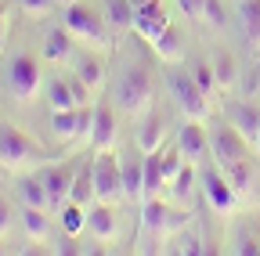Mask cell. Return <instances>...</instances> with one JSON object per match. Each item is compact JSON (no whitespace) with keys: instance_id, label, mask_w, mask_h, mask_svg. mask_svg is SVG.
Here are the masks:
<instances>
[{"instance_id":"34","label":"cell","mask_w":260,"mask_h":256,"mask_svg":"<svg viewBox=\"0 0 260 256\" xmlns=\"http://www.w3.org/2000/svg\"><path fill=\"white\" fill-rule=\"evenodd\" d=\"M203 22H206V25H213V29H224V25H228L224 0H206V4H203Z\"/></svg>"},{"instance_id":"13","label":"cell","mask_w":260,"mask_h":256,"mask_svg":"<svg viewBox=\"0 0 260 256\" xmlns=\"http://www.w3.org/2000/svg\"><path fill=\"white\" fill-rule=\"evenodd\" d=\"M87 231H90L98 242H112V238L119 235V220H116L112 202H98V199H94V206L87 209Z\"/></svg>"},{"instance_id":"4","label":"cell","mask_w":260,"mask_h":256,"mask_svg":"<svg viewBox=\"0 0 260 256\" xmlns=\"http://www.w3.org/2000/svg\"><path fill=\"white\" fill-rule=\"evenodd\" d=\"M44 72H40V61L32 54H15L11 65H8V90L15 101H32L40 94Z\"/></svg>"},{"instance_id":"5","label":"cell","mask_w":260,"mask_h":256,"mask_svg":"<svg viewBox=\"0 0 260 256\" xmlns=\"http://www.w3.org/2000/svg\"><path fill=\"white\" fill-rule=\"evenodd\" d=\"M167 83H170V94L177 98V105H181V112L188 116V119H206L210 116V94H203V87L191 80V72H181V69H174L170 76H167Z\"/></svg>"},{"instance_id":"18","label":"cell","mask_w":260,"mask_h":256,"mask_svg":"<svg viewBox=\"0 0 260 256\" xmlns=\"http://www.w3.org/2000/svg\"><path fill=\"white\" fill-rule=\"evenodd\" d=\"M15 191H18V202H22V206H37V209L54 206L51 195H47V188H44V180H40V173L18 177V180H15Z\"/></svg>"},{"instance_id":"28","label":"cell","mask_w":260,"mask_h":256,"mask_svg":"<svg viewBox=\"0 0 260 256\" xmlns=\"http://www.w3.org/2000/svg\"><path fill=\"white\" fill-rule=\"evenodd\" d=\"M47 101H51V112H58V108H80V101H76V94H73V87H69L65 76L47 83Z\"/></svg>"},{"instance_id":"17","label":"cell","mask_w":260,"mask_h":256,"mask_svg":"<svg viewBox=\"0 0 260 256\" xmlns=\"http://www.w3.org/2000/svg\"><path fill=\"white\" fill-rule=\"evenodd\" d=\"M51 130H54L58 141H80L83 137V105L51 112Z\"/></svg>"},{"instance_id":"27","label":"cell","mask_w":260,"mask_h":256,"mask_svg":"<svg viewBox=\"0 0 260 256\" xmlns=\"http://www.w3.org/2000/svg\"><path fill=\"white\" fill-rule=\"evenodd\" d=\"M123 199H145V166L141 163H123Z\"/></svg>"},{"instance_id":"21","label":"cell","mask_w":260,"mask_h":256,"mask_svg":"<svg viewBox=\"0 0 260 256\" xmlns=\"http://www.w3.org/2000/svg\"><path fill=\"white\" fill-rule=\"evenodd\" d=\"M22 231H25L32 242H47V238H51V220H47V209L22 206Z\"/></svg>"},{"instance_id":"39","label":"cell","mask_w":260,"mask_h":256,"mask_svg":"<svg viewBox=\"0 0 260 256\" xmlns=\"http://www.w3.org/2000/svg\"><path fill=\"white\" fill-rule=\"evenodd\" d=\"M4 44H8V8L0 4V51H4Z\"/></svg>"},{"instance_id":"33","label":"cell","mask_w":260,"mask_h":256,"mask_svg":"<svg viewBox=\"0 0 260 256\" xmlns=\"http://www.w3.org/2000/svg\"><path fill=\"white\" fill-rule=\"evenodd\" d=\"M184 163H188V159L181 155V148H177V144L162 152V177H167V188H170V180L181 173V166H184Z\"/></svg>"},{"instance_id":"24","label":"cell","mask_w":260,"mask_h":256,"mask_svg":"<svg viewBox=\"0 0 260 256\" xmlns=\"http://www.w3.org/2000/svg\"><path fill=\"white\" fill-rule=\"evenodd\" d=\"M61 213H58V220H61V231L69 235V238H76L80 231H87V209L80 206V202H65V206H58Z\"/></svg>"},{"instance_id":"15","label":"cell","mask_w":260,"mask_h":256,"mask_svg":"<svg viewBox=\"0 0 260 256\" xmlns=\"http://www.w3.org/2000/svg\"><path fill=\"white\" fill-rule=\"evenodd\" d=\"M162 141H167V116L159 108H148L141 116V126H138V148L155 152V148H162Z\"/></svg>"},{"instance_id":"16","label":"cell","mask_w":260,"mask_h":256,"mask_svg":"<svg viewBox=\"0 0 260 256\" xmlns=\"http://www.w3.org/2000/svg\"><path fill=\"white\" fill-rule=\"evenodd\" d=\"M116 130H119L116 108L98 105V108H94V126H90V144H94V152L112 148V144H116Z\"/></svg>"},{"instance_id":"29","label":"cell","mask_w":260,"mask_h":256,"mask_svg":"<svg viewBox=\"0 0 260 256\" xmlns=\"http://www.w3.org/2000/svg\"><path fill=\"white\" fill-rule=\"evenodd\" d=\"M69 199L80 202V206H87V202L94 199V170H90V163L73 173V195H69Z\"/></svg>"},{"instance_id":"42","label":"cell","mask_w":260,"mask_h":256,"mask_svg":"<svg viewBox=\"0 0 260 256\" xmlns=\"http://www.w3.org/2000/svg\"><path fill=\"white\" fill-rule=\"evenodd\" d=\"M4 252H8V249H4V245H0V256H4Z\"/></svg>"},{"instance_id":"9","label":"cell","mask_w":260,"mask_h":256,"mask_svg":"<svg viewBox=\"0 0 260 256\" xmlns=\"http://www.w3.org/2000/svg\"><path fill=\"white\" fill-rule=\"evenodd\" d=\"M134 29H138V36L148 40V44H155L162 33H167V29H170V15H167V8H162V0L141 4L134 11Z\"/></svg>"},{"instance_id":"8","label":"cell","mask_w":260,"mask_h":256,"mask_svg":"<svg viewBox=\"0 0 260 256\" xmlns=\"http://www.w3.org/2000/svg\"><path fill=\"white\" fill-rule=\"evenodd\" d=\"M199 184H203V195H206L210 209H217V213H232V209H235L239 191L232 188V180L224 177L220 166H206V170H199Z\"/></svg>"},{"instance_id":"41","label":"cell","mask_w":260,"mask_h":256,"mask_svg":"<svg viewBox=\"0 0 260 256\" xmlns=\"http://www.w3.org/2000/svg\"><path fill=\"white\" fill-rule=\"evenodd\" d=\"M141 4H152V0H134V8H141Z\"/></svg>"},{"instance_id":"38","label":"cell","mask_w":260,"mask_h":256,"mask_svg":"<svg viewBox=\"0 0 260 256\" xmlns=\"http://www.w3.org/2000/svg\"><path fill=\"white\" fill-rule=\"evenodd\" d=\"M177 4H181L184 18H203V4H206V0H177Z\"/></svg>"},{"instance_id":"14","label":"cell","mask_w":260,"mask_h":256,"mask_svg":"<svg viewBox=\"0 0 260 256\" xmlns=\"http://www.w3.org/2000/svg\"><path fill=\"white\" fill-rule=\"evenodd\" d=\"M174 213H170V206L167 202H162L159 195H152V199H141V231L145 235H162V231H167V228H174Z\"/></svg>"},{"instance_id":"10","label":"cell","mask_w":260,"mask_h":256,"mask_svg":"<svg viewBox=\"0 0 260 256\" xmlns=\"http://www.w3.org/2000/svg\"><path fill=\"white\" fill-rule=\"evenodd\" d=\"M174 144L181 148V155L188 159V163H203V159L210 155V130H203L199 119H188Z\"/></svg>"},{"instance_id":"26","label":"cell","mask_w":260,"mask_h":256,"mask_svg":"<svg viewBox=\"0 0 260 256\" xmlns=\"http://www.w3.org/2000/svg\"><path fill=\"white\" fill-rule=\"evenodd\" d=\"M134 0H109L105 4V22L112 29H134Z\"/></svg>"},{"instance_id":"1","label":"cell","mask_w":260,"mask_h":256,"mask_svg":"<svg viewBox=\"0 0 260 256\" xmlns=\"http://www.w3.org/2000/svg\"><path fill=\"white\" fill-rule=\"evenodd\" d=\"M155 98V80L145 65H130L116 83V108L123 116H145Z\"/></svg>"},{"instance_id":"11","label":"cell","mask_w":260,"mask_h":256,"mask_svg":"<svg viewBox=\"0 0 260 256\" xmlns=\"http://www.w3.org/2000/svg\"><path fill=\"white\" fill-rule=\"evenodd\" d=\"M224 119L235 126V130L256 148V141H260V108L256 105H249V101H235V105H228L224 108Z\"/></svg>"},{"instance_id":"25","label":"cell","mask_w":260,"mask_h":256,"mask_svg":"<svg viewBox=\"0 0 260 256\" xmlns=\"http://www.w3.org/2000/svg\"><path fill=\"white\" fill-rule=\"evenodd\" d=\"M152 47H155V54H159L162 61H177V58L184 54V36H181V29L170 22V29H167V33H162Z\"/></svg>"},{"instance_id":"40","label":"cell","mask_w":260,"mask_h":256,"mask_svg":"<svg viewBox=\"0 0 260 256\" xmlns=\"http://www.w3.org/2000/svg\"><path fill=\"white\" fill-rule=\"evenodd\" d=\"M69 4H76V0H58V8H69Z\"/></svg>"},{"instance_id":"35","label":"cell","mask_w":260,"mask_h":256,"mask_svg":"<svg viewBox=\"0 0 260 256\" xmlns=\"http://www.w3.org/2000/svg\"><path fill=\"white\" fill-rule=\"evenodd\" d=\"M18 8H22V15H29V18H47V15L58 8V0H18Z\"/></svg>"},{"instance_id":"2","label":"cell","mask_w":260,"mask_h":256,"mask_svg":"<svg viewBox=\"0 0 260 256\" xmlns=\"http://www.w3.org/2000/svg\"><path fill=\"white\" fill-rule=\"evenodd\" d=\"M44 148L32 141L18 126H0V166L4 170H22L29 163H40Z\"/></svg>"},{"instance_id":"23","label":"cell","mask_w":260,"mask_h":256,"mask_svg":"<svg viewBox=\"0 0 260 256\" xmlns=\"http://www.w3.org/2000/svg\"><path fill=\"white\" fill-rule=\"evenodd\" d=\"M195 184H199V170H195V163H184V166H181V173L170 180V195H174L181 206H188Z\"/></svg>"},{"instance_id":"3","label":"cell","mask_w":260,"mask_h":256,"mask_svg":"<svg viewBox=\"0 0 260 256\" xmlns=\"http://www.w3.org/2000/svg\"><path fill=\"white\" fill-rule=\"evenodd\" d=\"M94 199L98 202H119L123 199V163L112 155V148H102L94 155Z\"/></svg>"},{"instance_id":"22","label":"cell","mask_w":260,"mask_h":256,"mask_svg":"<svg viewBox=\"0 0 260 256\" xmlns=\"http://www.w3.org/2000/svg\"><path fill=\"white\" fill-rule=\"evenodd\" d=\"M73 72H76V76H80L90 90H98V87H102V80H105V61L98 58V54H80Z\"/></svg>"},{"instance_id":"7","label":"cell","mask_w":260,"mask_h":256,"mask_svg":"<svg viewBox=\"0 0 260 256\" xmlns=\"http://www.w3.org/2000/svg\"><path fill=\"white\" fill-rule=\"evenodd\" d=\"M246 137L235 130L232 123H220V126H213L210 130V155H213V163L220 166V170H228L232 163H239V159H246Z\"/></svg>"},{"instance_id":"30","label":"cell","mask_w":260,"mask_h":256,"mask_svg":"<svg viewBox=\"0 0 260 256\" xmlns=\"http://www.w3.org/2000/svg\"><path fill=\"white\" fill-rule=\"evenodd\" d=\"M213 76H217V87H232L235 83V58L228 54V51H217L213 54Z\"/></svg>"},{"instance_id":"12","label":"cell","mask_w":260,"mask_h":256,"mask_svg":"<svg viewBox=\"0 0 260 256\" xmlns=\"http://www.w3.org/2000/svg\"><path fill=\"white\" fill-rule=\"evenodd\" d=\"M37 173H40V180H44V188H47V195H51L54 206H65V202H69V195H73V173H76L73 166L51 163V166H40Z\"/></svg>"},{"instance_id":"20","label":"cell","mask_w":260,"mask_h":256,"mask_svg":"<svg viewBox=\"0 0 260 256\" xmlns=\"http://www.w3.org/2000/svg\"><path fill=\"white\" fill-rule=\"evenodd\" d=\"M44 58L54 61V65H65V61L73 58V33H69L65 25H58V29H51V33H47V40H44Z\"/></svg>"},{"instance_id":"43","label":"cell","mask_w":260,"mask_h":256,"mask_svg":"<svg viewBox=\"0 0 260 256\" xmlns=\"http://www.w3.org/2000/svg\"><path fill=\"white\" fill-rule=\"evenodd\" d=\"M256 152H260V141H256Z\"/></svg>"},{"instance_id":"6","label":"cell","mask_w":260,"mask_h":256,"mask_svg":"<svg viewBox=\"0 0 260 256\" xmlns=\"http://www.w3.org/2000/svg\"><path fill=\"white\" fill-rule=\"evenodd\" d=\"M61 25L69 29L73 36H80V40H87V44H109V29H105V18L98 15L94 8H87V4H69L65 8V18H61Z\"/></svg>"},{"instance_id":"31","label":"cell","mask_w":260,"mask_h":256,"mask_svg":"<svg viewBox=\"0 0 260 256\" xmlns=\"http://www.w3.org/2000/svg\"><path fill=\"white\" fill-rule=\"evenodd\" d=\"M224 177L232 180V188L239 191V195H242V191H249V180H253V173H249V159H239V163H232V166L224 170Z\"/></svg>"},{"instance_id":"36","label":"cell","mask_w":260,"mask_h":256,"mask_svg":"<svg viewBox=\"0 0 260 256\" xmlns=\"http://www.w3.org/2000/svg\"><path fill=\"white\" fill-rule=\"evenodd\" d=\"M65 80H69V87H73V94H76V101H80V105H90V94H94V90H90V87H87L76 72H69Z\"/></svg>"},{"instance_id":"32","label":"cell","mask_w":260,"mask_h":256,"mask_svg":"<svg viewBox=\"0 0 260 256\" xmlns=\"http://www.w3.org/2000/svg\"><path fill=\"white\" fill-rule=\"evenodd\" d=\"M191 80L203 87V94H213L217 90V76H213V61H195V65L188 69Z\"/></svg>"},{"instance_id":"19","label":"cell","mask_w":260,"mask_h":256,"mask_svg":"<svg viewBox=\"0 0 260 256\" xmlns=\"http://www.w3.org/2000/svg\"><path fill=\"white\" fill-rule=\"evenodd\" d=\"M235 18H239L242 36L253 47H260V0H239V4H235Z\"/></svg>"},{"instance_id":"37","label":"cell","mask_w":260,"mask_h":256,"mask_svg":"<svg viewBox=\"0 0 260 256\" xmlns=\"http://www.w3.org/2000/svg\"><path fill=\"white\" fill-rule=\"evenodd\" d=\"M11 224H15V213H11V202L0 199V238L11 235Z\"/></svg>"}]
</instances>
